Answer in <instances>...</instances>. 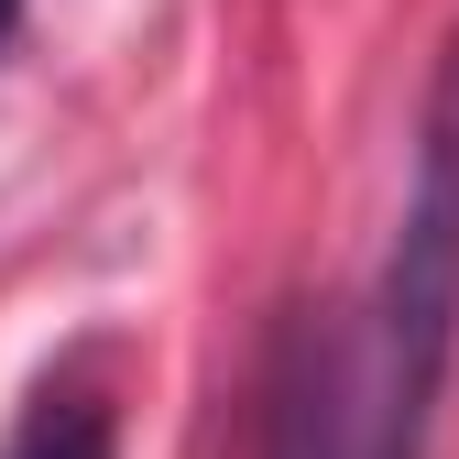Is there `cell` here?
<instances>
[{
	"mask_svg": "<svg viewBox=\"0 0 459 459\" xmlns=\"http://www.w3.org/2000/svg\"><path fill=\"white\" fill-rule=\"evenodd\" d=\"M448 351H459V55L437 66L427 132H416V186H405V219H394V263H383L372 328L351 351L372 459H427Z\"/></svg>",
	"mask_w": 459,
	"mask_h": 459,
	"instance_id": "obj_1",
	"label": "cell"
},
{
	"mask_svg": "<svg viewBox=\"0 0 459 459\" xmlns=\"http://www.w3.org/2000/svg\"><path fill=\"white\" fill-rule=\"evenodd\" d=\"M0 459H109V405L77 394V383H44L33 405H22V427H12Z\"/></svg>",
	"mask_w": 459,
	"mask_h": 459,
	"instance_id": "obj_2",
	"label": "cell"
},
{
	"mask_svg": "<svg viewBox=\"0 0 459 459\" xmlns=\"http://www.w3.org/2000/svg\"><path fill=\"white\" fill-rule=\"evenodd\" d=\"M12 12H22V0H0V44H12Z\"/></svg>",
	"mask_w": 459,
	"mask_h": 459,
	"instance_id": "obj_3",
	"label": "cell"
}]
</instances>
